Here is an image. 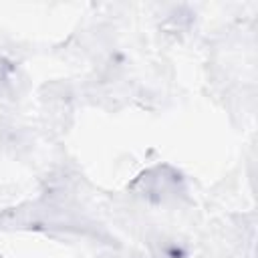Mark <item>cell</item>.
<instances>
[{"label": "cell", "mask_w": 258, "mask_h": 258, "mask_svg": "<svg viewBox=\"0 0 258 258\" xmlns=\"http://www.w3.org/2000/svg\"><path fill=\"white\" fill-rule=\"evenodd\" d=\"M4 141H6V131L0 127V143H4Z\"/></svg>", "instance_id": "cell-1"}]
</instances>
